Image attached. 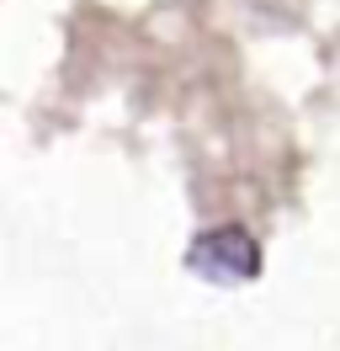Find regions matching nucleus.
I'll use <instances>...</instances> for the list:
<instances>
[{
	"label": "nucleus",
	"instance_id": "nucleus-1",
	"mask_svg": "<svg viewBox=\"0 0 340 351\" xmlns=\"http://www.w3.org/2000/svg\"><path fill=\"white\" fill-rule=\"evenodd\" d=\"M191 271L208 282H250L260 271V245L239 229V223H218L191 245Z\"/></svg>",
	"mask_w": 340,
	"mask_h": 351
}]
</instances>
